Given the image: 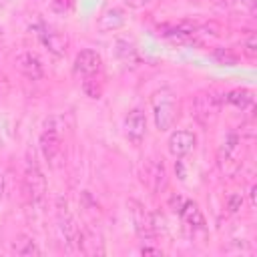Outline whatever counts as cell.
<instances>
[{"mask_svg": "<svg viewBox=\"0 0 257 257\" xmlns=\"http://www.w3.org/2000/svg\"><path fill=\"white\" fill-rule=\"evenodd\" d=\"M143 181L153 193H161L167 185V169H165L163 161L149 159L143 167Z\"/></svg>", "mask_w": 257, "mask_h": 257, "instance_id": "7", "label": "cell"}, {"mask_svg": "<svg viewBox=\"0 0 257 257\" xmlns=\"http://www.w3.org/2000/svg\"><path fill=\"white\" fill-rule=\"evenodd\" d=\"M181 205H183V199H181V197H171V207H173L175 213L181 211Z\"/></svg>", "mask_w": 257, "mask_h": 257, "instance_id": "23", "label": "cell"}, {"mask_svg": "<svg viewBox=\"0 0 257 257\" xmlns=\"http://www.w3.org/2000/svg\"><path fill=\"white\" fill-rule=\"evenodd\" d=\"M179 215L185 219L187 225H191L195 229H205V217H203V213L195 201H183Z\"/></svg>", "mask_w": 257, "mask_h": 257, "instance_id": "14", "label": "cell"}, {"mask_svg": "<svg viewBox=\"0 0 257 257\" xmlns=\"http://www.w3.org/2000/svg\"><path fill=\"white\" fill-rule=\"evenodd\" d=\"M40 38H42V42L48 46L50 52H54V54H64V50H66V38H64L58 30H54V28H50V26H42V28H40Z\"/></svg>", "mask_w": 257, "mask_h": 257, "instance_id": "13", "label": "cell"}, {"mask_svg": "<svg viewBox=\"0 0 257 257\" xmlns=\"http://www.w3.org/2000/svg\"><path fill=\"white\" fill-rule=\"evenodd\" d=\"M153 116L159 131H169L175 124L179 116V108H177L175 96L169 90H161L153 96Z\"/></svg>", "mask_w": 257, "mask_h": 257, "instance_id": "2", "label": "cell"}, {"mask_svg": "<svg viewBox=\"0 0 257 257\" xmlns=\"http://www.w3.org/2000/svg\"><path fill=\"white\" fill-rule=\"evenodd\" d=\"M124 2H126L128 8H143V6H147L151 0H124Z\"/></svg>", "mask_w": 257, "mask_h": 257, "instance_id": "22", "label": "cell"}, {"mask_svg": "<svg viewBox=\"0 0 257 257\" xmlns=\"http://www.w3.org/2000/svg\"><path fill=\"white\" fill-rule=\"evenodd\" d=\"M82 90H84V94L90 96V98H100V94H102V84L94 78V74H92V76H84V80H82Z\"/></svg>", "mask_w": 257, "mask_h": 257, "instance_id": "17", "label": "cell"}, {"mask_svg": "<svg viewBox=\"0 0 257 257\" xmlns=\"http://www.w3.org/2000/svg\"><path fill=\"white\" fill-rule=\"evenodd\" d=\"M2 193H4V177L0 175V199H2Z\"/></svg>", "mask_w": 257, "mask_h": 257, "instance_id": "27", "label": "cell"}, {"mask_svg": "<svg viewBox=\"0 0 257 257\" xmlns=\"http://www.w3.org/2000/svg\"><path fill=\"white\" fill-rule=\"evenodd\" d=\"M122 24H124V12L120 8H108L96 20L98 32H112V30H118Z\"/></svg>", "mask_w": 257, "mask_h": 257, "instance_id": "12", "label": "cell"}, {"mask_svg": "<svg viewBox=\"0 0 257 257\" xmlns=\"http://www.w3.org/2000/svg\"><path fill=\"white\" fill-rule=\"evenodd\" d=\"M16 66L18 70L28 78V80H40L44 76V64L34 52H22L16 56Z\"/></svg>", "mask_w": 257, "mask_h": 257, "instance_id": "11", "label": "cell"}, {"mask_svg": "<svg viewBox=\"0 0 257 257\" xmlns=\"http://www.w3.org/2000/svg\"><path fill=\"white\" fill-rule=\"evenodd\" d=\"M22 189H24V197H26L28 205L34 209H40L44 203V197H46V177H44L38 161L34 159V153L28 155V161H26Z\"/></svg>", "mask_w": 257, "mask_h": 257, "instance_id": "1", "label": "cell"}, {"mask_svg": "<svg viewBox=\"0 0 257 257\" xmlns=\"http://www.w3.org/2000/svg\"><path fill=\"white\" fill-rule=\"evenodd\" d=\"M253 4H255V0H241L243 8H253Z\"/></svg>", "mask_w": 257, "mask_h": 257, "instance_id": "26", "label": "cell"}, {"mask_svg": "<svg viewBox=\"0 0 257 257\" xmlns=\"http://www.w3.org/2000/svg\"><path fill=\"white\" fill-rule=\"evenodd\" d=\"M40 151L48 163H54L62 153V139L60 128L54 126V118H50L44 126V133L40 135Z\"/></svg>", "mask_w": 257, "mask_h": 257, "instance_id": "5", "label": "cell"}, {"mask_svg": "<svg viewBox=\"0 0 257 257\" xmlns=\"http://www.w3.org/2000/svg\"><path fill=\"white\" fill-rule=\"evenodd\" d=\"M100 64H102V58L96 50L92 48H84L80 50L76 56H74V72L76 74H82V76H92L100 70Z\"/></svg>", "mask_w": 257, "mask_h": 257, "instance_id": "9", "label": "cell"}, {"mask_svg": "<svg viewBox=\"0 0 257 257\" xmlns=\"http://www.w3.org/2000/svg\"><path fill=\"white\" fill-rule=\"evenodd\" d=\"M124 135L135 145H139L145 139V135H147V118H145V112L141 108H135V110H131L126 114V118H124Z\"/></svg>", "mask_w": 257, "mask_h": 257, "instance_id": "10", "label": "cell"}, {"mask_svg": "<svg viewBox=\"0 0 257 257\" xmlns=\"http://www.w3.org/2000/svg\"><path fill=\"white\" fill-rule=\"evenodd\" d=\"M128 211H131V217H133V225H135V231L141 239H153L159 229H157V215L147 211V207L143 203H139L137 199H128L126 203Z\"/></svg>", "mask_w": 257, "mask_h": 257, "instance_id": "3", "label": "cell"}, {"mask_svg": "<svg viewBox=\"0 0 257 257\" xmlns=\"http://www.w3.org/2000/svg\"><path fill=\"white\" fill-rule=\"evenodd\" d=\"M4 4H6V0H0V8H2V6H4Z\"/></svg>", "mask_w": 257, "mask_h": 257, "instance_id": "29", "label": "cell"}, {"mask_svg": "<svg viewBox=\"0 0 257 257\" xmlns=\"http://www.w3.org/2000/svg\"><path fill=\"white\" fill-rule=\"evenodd\" d=\"M243 48H245V54H247L249 58H253V56L257 54V36L251 34V36L247 38V42L243 44Z\"/></svg>", "mask_w": 257, "mask_h": 257, "instance_id": "21", "label": "cell"}, {"mask_svg": "<svg viewBox=\"0 0 257 257\" xmlns=\"http://www.w3.org/2000/svg\"><path fill=\"white\" fill-rule=\"evenodd\" d=\"M50 4H52V10L58 14H66L72 10V0H50Z\"/></svg>", "mask_w": 257, "mask_h": 257, "instance_id": "20", "label": "cell"}, {"mask_svg": "<svg viewBox=\"0 0 257 257\" xmlns=\"http://www.w3.org/2000/svg\"><path fill=\"white\" fill-rule=\"evenodd\" d=\"M225 100H227L229 104L241 108V110H247L249 106H253L255 96H253V92L247 90V88H235V90H231V92L225 94Z\"/></svg>", "mask_w": 257, "mask_h": 257, "instance_id": "15", "label": "cell"}, {"mask_svg": "<svg viewBox=\"0 0 257 257\" xmlns=\"http://www.w3.org/2000/svg\"><path fill=\"white\" fill-rule=\"evenodd\" d=\"M237 149V137L235 135H229L227 141L223 143V149H221V155H225V159H229L233 155V151Z\"/></svg>", "mask_w": 257, "mask_h": 257, "instance_id": "19", "label": "cell"}, {"mask_svg": "<svg viewBox=\"0 0 257 257\" xmlns=\"http://www.w3.org/2000/svg\"><path fill=\"white\" fill-rule=\"evenodd\" d=\"M219 96L215 92H201L195 96L193 114L201 124H209L219 112Z\"/></svg>", "mask_w": 257, "mask_h": 257, "instance_id": "6", "label": "cell"}, {"mask_svg": "<svg viewBox=\"0 0 257 257\" xmlns=\"http://www.w3.org/2000/svg\"><path fill=\"white\" fill-rule=\"evenodd\" d=\"M56 223H58V231L62 237V243L66 245L68 251H80V231L76 221L72 219V215L66 211V205L58 207V215H56Z\"/></svg>", "mask_w": 257, "mask_h": 257, "instance_id": "4", "label": "cell"}, {"mask_svg": "<svg viewBox=\"0 0 257 257\" xmlns=\"http://www.w3.org/2000/svg\"><path fill=\"white\" fill-rule=\"evenodd\" d=\"M6 88H8V82H6L4 76H0V98L6 94Z\"/></svg>", "mask_w": 257, "mask_h": 257, "instance_id": "25", "label": "cell"}, {"mask_svg": "<svg viewBox=\"0 0 257 257\" xmlns=\"http://www.w3.org/2000/svg\"><path fill=\"white\" fill-rule=\"evenodd\" d=\"M243 207V193H231L227 197V211L229 213H237Z\"/></svg>", "mask_w": 257, "mask_h": 257, "instance_id": "18", "label": "cell"}, {"mask_svg": "<svg viewBox=\"0 0 257 257\" xmlns=\"http://www.w3.org/2000/svg\"><path fill=\"white\" fill-rule=\"evenodd\" d=\"M143 255H161V249H153V247H143L141 249Z\"/></svg>", "mask_w": 257, "mask_h": 257, "instance_id": "24", "label": "cell"}, {"mask_svg": "<svg viewBox=\"0 0 257 257\" xmlns=\"http://www.w3.org/2000/svg\"><path fill=\"white\" fill-rule=\"evenodd\" d=\"M14 253L20 255V257H38V255H42V251L36 245V241L28 239V237H24L18 245H14Z\"/></svg>", "mask_w": 257, "mask_h": 257, "instance_id": "16", "label": "cell"}, {"mask_svg": "<svg viewBox=\"0 0 257 257\" xmlns=\"http://www.w3.org/2000/svg\"><path fill=\"white\" fill-rule=\"evenodd\" d=\"M2 42H4V34H2V30H0V48H2Z\"/></svg>", "mask_w": 257, "mask_h": 257, "instance_id": "28", "label": "cell"}, {"mask_svg": "<svg viewBox=\"0 0 257 257\" xmlns=\"http://www.w3.org/2000/svg\"><path fill=\"white\" fill-rule=\"evenodd\" d=\"M197 145V137L195 133L191 131H175L171 137H169V153L175 157V159H181L185 155H189Z\"/></svg>", "mask_w": 257, "mask_h": 257, "instance_id": "8", "label": "cell"}]
</instances>
